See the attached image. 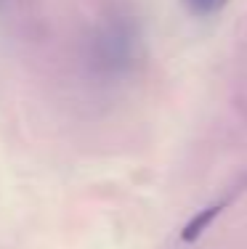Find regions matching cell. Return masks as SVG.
<instances>
[{"mask_svg":"<svg viewBox=\"0 0 247 249\" xmlns=\"http://www.w3.org/2000/svg\"><path fill=\"white\" fill-rule=\"evenodd\" d=\"M242 191H247V178H245L242 183H239V186H234V188H231V191H228L223 199L213 201V204H208L205 210H199L197 215H194L191 220L184 225V231H181V241H184V244H194V241H197L199 236H202L205 231H208L210 225H213L215 217H221V215H223V210L234 204V199H237Z\"/></svg>","mask_w":247,"mask_h":249,"instance_id":"obj_2","label":"cell"},{"mask_svg":"<svg viewBox=\"0 0 247 249\" xmlns=\"http://www.w3.org/2000/svg\"><path fill=\"white\" fill-rule=\"evenodd\" d=\"M186 11L197 19H208V16L221 14L223 8L228 5V0H184Z\"/></svg>","mask_w":247,"mask_h":249,"instance_id":"obj_3","label":"cell"},{"mask_svg":"<svg viewBox=\"0 0 247 249\" xmlns=\"http://www.w3.org/2000/svg\"><path fill=\"white\" fill-rule=\"evenodd\" d=\"M144 56V32L131 11H109L85 40V67L93 80L112 85L133 74Z\"/></svg>","mask_w":247,"mask_h":249,"instance_id":"obj_1","label":"cell"}]
</instances>
